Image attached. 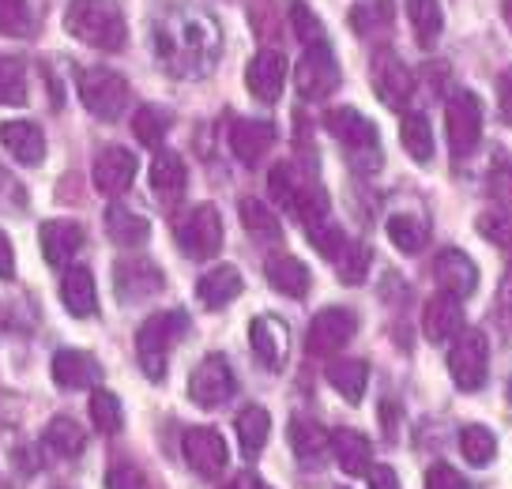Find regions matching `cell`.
Instances as JSON below:
<instances>
[{"label": "cell", "instance_id": "cell-10", "mask_svg": "<svg viewBox=\"0 0 512 489\" xmlns=\"http://www.w3.org/2000/svg\"><path fill=\"white\" fill-rule=\"evenodd\" d=\"M294 83H298V95L302 98H328L339 87V64L332 57L328 42H317V46L305 49V57L298 61V72H294Z\"/></svg>", "mask_w": 512, "mask_h": 489}, {"label": "cell", "instance_id": "cell-11", "mask_svg": "<svg viewBox=\"0 0 512 489\" xmlns=\"http://www.w3.org/2000/svg\"><path fill=\"white\" fill-rule=\"evenodd\" d=\"M373 91H377V98H381L384 106L403 110L411 102V91H415V76H411V68L396 53L384 49V53L373 57Z\"/></svg>", "mask_w": 512, "mask_h": 489}, {"label": "cell", "instance_id": "cell-14", "mask_svg": "<svg viewBox=\"0 0 512 489\" xmlns=\"http://www.w3.org/2000/svg\"><path fill=\"white\" fill-rule=\"evenodd\" d=\"M433 279L437 286L452 294V298H471L475 290H479V268H475V260L460 249H445V253H437L433 260Z\"/></svg>", "mask_w": 512, "mask_h": 489}, {"label": "cell", "instance_id": "cell-4", "mask_svg": "<svg viewBox=\"0 0 512 489\" xmlns=\"http://www.w3.org/2000/svg\"><path fill=\"white\" fill-rule=\"evenodd\" d=\"M80 102L87 113H95L98 121H117L132 102L125 76H117L110 68H83L80 72Z\"/></svg>", "mask_w": 512, "mask_h": 489}, {"label": "cell", "instance_id": "cell-15", "mask_svg": "<svg viewBox=\"0 0 512 489\" xmlns=\"http://www.w3.org/2000/svg\"><path fill=\"white\" fill-rule=\"evenodd\" d=\"M283 83H287V61L283 53L275 49H260L249 68H245V87L256 102H279L283 95Z\"/></svg>", "mask_w": 512, "mask_h": 489}, {"label": "cell", "instance_id": "cell-23", "mask_svg": "<svg viewBox=\"0 0 512 489\" xmlns=\"http://www.w3.org/2000/svg\"><path fill=\"white\" fill-rule=\"evenodd\" d=\"M272 143H275V128L268 121H234V128H230V151L245 166H256L260 158L268 155Z\"/></svg>", "mask_w": 512, "mask_h": 489}, {"label": "cell", "instance_id": "cell-26", "mask_svg": "<svg viewBox=\"0 0 512 489\" xmlns=\"http://www.w3.org/2000/svg\"><path fill=\"white\" fill-rule=\"evenodd\" d=\"M61 301L72 316H95L98 309V290H95V275L87 268H68L61 279Z\"/></svg>", "mask_w": 512, "mask_h": 489}, {"label": "cell", "instance_id": "cell-8", "mask_svg": "<svg viewBox=\"0 0 512 489\" xmlns=\"http://www.w3.org/2000/svg\"><path fill=\"white\" fill-rule=\"evenodd\" d=\"M234 392H238V380H234V369H230V362H226L223 354H208L204 362L192 369L189 395L196 407H204V411L223 407Z\"/></svg>", "mask_w": 512, "mask_h": 489}, {"label": "cell", "instance_id": "cell-16", "mask_svg": "<svg viewBox=\"0 0 512 489\" xmlns=\"http://www.w3.org/2000/svg\"><path fill=\"white\" fill-rule=\"evenodd\" d=\"M91 177H95V189L102 196H121L136 181V155L125 147H106V151H98Z\"/></svg>", "mask_w": 512, "mask_h": 489}, {"label": "cell", "instance_id": "cell-41", "mask_svg": "<svg viewBox=\"0 0 512 489\" xmlns=\"http://www.w3.org/2000/svg\"><path fill=\"white\" fill-rule=\"evenodd\" d=\"M166 125H170V117L155 106H140L136 117H132V132H136V140L144 143V147H159L162 136H166Z\"/></svg>", "mask_w": 512, "mask_h": 489}, {"label": "cell", "instance_id": "cell-29", "mask_svg": "<svg viewBox=\"0 0 512 489\" xmlns=\"http://www.w3.org/2000/svg\"><path fill=\"white\" fill-rule=\"evenodd\" d=\"M106 234H110V241H117V245L136 249V245L147 241L151 226H147L144 215H136V211H128V207H121V204H110L106 207Z\"/></svg>", "mask_w": 512, "mask_h": 489}, {"label": "cell", "instance_id": "cell-43", "mask_svg": "<svg viewBox=\"0 0 512 489\" xmlns=\"http://www.w3.org/2000/svg\"><path fill=\"white\" fill-rule=\"evenodd\" d=\"M290 27H294L298 42H305V46L324 42V27H320V19L309 12V4H302V0H294V4H290Z\"/></svg>", "mask_w": 512, "mask_h": 489}, {"label": "cell", "instance_id": "cell-35", "mask_svg": "<svg viewBox=\"0 0 512 489\" xmlns=\"http://www.w3.org/2000/svg\"><path fill=\"white\" fill-rule=\"evenodd\" d=\"M46 444L53 448V452H61V456H80L83 444H87V433H83V426L76 422V418H53L46 426Z\"/></svg>", "mask_w": 512, "mask_h": 489}, {"label": "cell", "instance_id": "cell-5", "mask_svg": "<svg viewBox=\"0 0 512 489\" xmlns=\"http://www.w3.org/2000/svg\"><path fill=\"white\" fill-rule=\"evenodd\" d=\"M445 132L452 158H467L482 140V106L471 91H456L445 106Z\"/></svg>", "mask_w": 512, "mask_h": 489}, {"label": "cell", "instance_id": "cell-44", "mask_svg": "<svg viewBox=\"0 0 512 489\" xmlns=\"http://www.w3.org/2000/svg\"><path fill=\"white\" fill-rule=\"evenodd\" d=\"M369 264H373V253H369L366 245H354V249H347V253L339 256V279L347 286L366 283Z\"/></svg>", "mask_w": 512, "mask_h": 489}, {"label": "cell", "instance_id": "cell-42", "mask_svg": "<svg viewBox=\"0 0 512 489\" xmlns=\"http://www.w3.org/2000/svg\"><path fill=\"white\" fill-rule=\"evenodd\" d=\"M309 241H313V249H317L324 260H339V256L351 249V245H347V234H343L339 226H332V222L309 226Z\"/></svg>", "mask_w": 512, "mask_h": 489}, {"label": "cell", "instance_id": "cell-25", "mask_svg": "<svg viewBox=\"0 0 512 489\" xmlns=\"http://www.w3.org/2000/svg\"><path fill=\"white\" fill-rule=\"evenodd\" d=\"M189 185V170H185V162L177 151H159L155 162H151V189L159 196L162 204H174L181 200V192Z\"/></svg>", "mask_w": 512, "mask_h": 489}, {"label": "cell", "instance_id": "cell-47", "mask_svg": "<svg viewBox=\"0 0 512 489\" xmlns=\"http://www.w3.org/2000/svg\"><path fill=\"white\" fill-rule=\"evenodd\" d=\"M426 489H471V486H467V478L456 467L433 463L430 471H426Z\"/></svg>", "mask_w": 512, "mask_h": 489}, {"label": "cell", "instance_id": "cell-17", "mask_svg": "<svg viewBox=\"0 0 512 489\" xmlns=\"http://www.w3.org/2000/svg\"><path fill=\"white\" fill-rule=\"evenodd\" d=\"M162 271L151 260H121L113 271V286H117V298L121 301H144L151 294L162 290Z\"/></svg>", "mask_w": 512, "mask_h": 489}, {"label": "cell", "instance_id": "cell-13", "mask_svg": "<svg viewBox=\"0 0 512 489\" xmlns=\"http://www.w3.org/2000/svg\"><path fill=\"white\" fill-rule=\"evenodd\" d=\"M181 452H185V463H189L196 474L204 478H219L226 471V441L215 433V429H189L185 441H181Z\"/></svg>", "mask_w": 512, "mask_h": 489}, {"label": "cell", "instance_id": "cell-32", "mask_svg": "<svg viewBox=\"0 0 512 489\" xmlns=\"http://www.w3.org/2000/svg\"><path fill=\"white\" fill-rule=\"evenodd\" d=\"M328 384H332L347 403H362L366 384H369L366 362H354V358H347V362H332L328 365Z\"/></svg>", "mask_w": 512, "mask_h": 489}, {"label": "cell", "instance_id": "cell-53", "mask_svg": "<svg viewBox=\"0 0 512 489\" xmlns=\"http://www.w3.org/2000/svg\"><path fill=\"white\" fill-rule=\"evenodd\" d=\"M16 275V253H12V241L0 230V279H12Z\"/></svg>", "mask_w": 512, "mask_h": 489}, {"label": "cell", "instance_id": "cell-49", "mask_svg": "<svg viewBox=\"0 0 512 489\" xmlns=\"http://www.w3.org/2000/svg\"><path fill=\"white\" fill-rule=\"evenodd\" d=\"M486 189L497 204H512V166H494L486 177Z\"/></svg>", "mask_w": 512, "mask_h": 489}, {"label": "cell", "instance_id": "cell-24", "mask_svg": "<svg viewBox=\"0 0 512 489\" xmlns=\"http://www.w3.org/2000/svg\"><path fill=\"white\" fill-rule=\"evenodd\" d=\"M332 452L347 478H362L373 471V444L358 429H336L332 433Z\"/></svg>", "mask_w": 512, "mask_h": 489}, {"label": "cell", "instance_id": "cell-7", "mask_svg": "<svg viewBox=\"0 0 512 489\" xmlns=\"http://www.w3.org/2000/svg\"><path fill=\"white\" fill-rule=\"evenodd\" d=\"M448 373L456 380V388L479 392L490 373V343L482 332H460V339L448 350Z\"/></svg>", "mask_w": 512, "mask_h": 489}, {"label": "cell", "instance_id": "cell-48", "mask_svg": "<svg viewBox=\"0 0 512 489\" xmlns=\"http://www.w3.org/2000/svg\"><path fill=\"white\" fill-rule=\"evenodd\" d=\"M479 230L490 241H497L501 249H512V219H505V215H482Z\"/></svg>", "mask_w": 512, "mask_h": 489}, {"label": "cell", "instance_id": "cell-39", "mask_svg": "<svg viewBox=\"0 0 512 489\" xmlns=\"http://www.w3.org/2000/svg\"><path fill=\"white\" fill-rule=\"evenodd\" d=\"M241 222H245V230L253 237H260V241H279L283 237V226H279V219H275L268 207L260 204V200H241Z\"/></svg>", "mask_w": 512, "mask_h": 489}, {"label": "cell", "instance_id": "cell-45", "mask_svg": "<svg viewBox=\"0 0 512 489\" xmlns=\"http://www.w3.org/2000/svg\"><path fill=\"white\" fill-rule=\"evenodd\" d=\"M268 189H272V200L279 207H290L294 211V200H298V185H294V166H287V162H279L272 170V177H268Z\"/></svg>", "mask_w": 512, "mask_h": 489}, {"label": "cell", "instance_id": "cell-27", "mask_svg": "<svg viewBox=\"0 0 512 489\" xmlns=\"http://www.w3.org/2000/svg\"><path fill=\"white\" fill-rule=\"evenodd\" d=\"M241 271L230 268V264H223V268H211L200 283H196V298H200V305H208V309H223V305H230V301L241 294Z\"/></svg>", "mask_w": 512, "mask_h": 489}, {"label": "cell", "instance_id": "cell-9", "mask_svg": "<svg viewBox=\"0 0 512 489\" xmlns=\"http://www.w3.org/2000/svg\"><path fill=\"white\" fill-rule=\"evenodd\" d=\"M354 328H358V320H354L351 309H339V305L320 309L313 316V324H309V332H305V350L317 354V358L339 354L354 339Z\"/></svg>", "mask_w": 512, "mask_h": 489}, {"label": "cell", "instance_id": "cell-50", "mask_svg": "<svg viewBox=\"0 0 512 489\" xmlns=\"http://www.w3.org/2000/svg\"><path fill=\"white\" fill-rule=\"evenodd\" d=\"M106 489H151V486H147V478L136 467H113L106 474Z\"/></svg>", "mask_w": 512, "mask_h": 489}, {"label": "cell", "instance_id": "cell-12", "mask_svg": "<svg viewBox=\"0 0 512 489\" xmlns=\"http://www.w3.org/2000/svg\"><path fill=\"white\" fill-rule=\"evenodd\" d=\"M324 128L336 136L343 147H351V151H366L369 158H381V147H377V128L369 121L366 113L351 110V106H339L324 117Z\"/></svg>", "mask_w": 512, "mask_h": 489}, {"label": "cell", "instance_id": "cell-51", "mask_svg": "<svg viewBox=\"0 0 512 489\" xmlns=\"http://www.w3.org/2000/svg\"><path fill=\"white\" fill-rule=\"evenodd\" d=\"M497 110L505 117V125H512V68L497 79Z\"/></svg>", "mask_w": 512, "mask_h": 489}, {"label": "cell", "instance_id": "cell-38", "mask_svg": "<svg viewBox=\"0 0 512 489\" xmlns=\"http://www.w3.org/2000/svg\"><path fill=\"white\" fill-rule=\"evenodd\" d=\"M91 422H95V429L98 433H106V437L121 433V426H125L121 399H117L113 392H106V388H98V392L91 395Z\"/></svg>", "mask_w": 512, "mask_h": 489}, {"label": "cell", "instance_id": "cell-40", "mask_svg": "<svg viewBox=\"0 0 512 489\" xmlns=\"http://www.w3.org/2000/svg\"><path fill=\"white\" fill-rule=\"evenodd\" d=\"M27 102V76L23 64L0 57V106H23Z\"/></svg>", "mask_w": 512, "mask_h": 489}, {"label": "cell", "instance_id": "cell-36", "mask_svg": "<svg viewBox=\"0 0 512 489\" xmlns=\"http://www.w3.org/2000/svg\"><path fill=\"white\" fill-rule=\"evenodd\" d=\"M460 452L471 467H486L497 456V437L486 426H464L460 429Z\"/></svg>", "mask_w": 512, "mask_h": 489}, {"label": "cell", "instance_id": "cell-22", "mask_svg": "<svg viewBox=\"0 0 512 489\" xmlns=\"http://www.w3.org/2000/svg\"><path fill=\"white\" fill-rule=\"evenodd\" d=\"M249 343H253L256 362L264 369H283L287 358V328L275 320V316H256L249 324Z\"/></svg>", "mask_w": 512, "mask_h": 489}, {"label": "cell", "instance_id": "cell-37", "mask_svg": "<svg viewBox=\"0 0 512 489\" xmlns=\"http://www.w3.org/2000/svg\"><path fill=\"white\" fill-rule=\"evenodd\" d=\"M290 444H294V452L302 459H313V456H320L324 448H332V437H328L313 418H294V422H290Z\"/></svg>", "mask_w": 512, "mask_h": 489}, {"label": "cell", "instance_id": "cell-18", "mask_svg": "<svg viewBox=\"0 0 512 489\" xmlns=\"http://www.w3.org/2000/svg\"><path fill=\"white\" fill-rule=\"evenodd\" d=\"M422 332L430 343H448L452 335L464 332V309H460V298H452V294H433L426 301V309H422Z\"/></svg>", "mask_w": 512, "mask_h": 489}, {"label": "cell", "instance_id": "cell-20", "mask_svg": "<svg viewBox=\"0 0 512 489\" xmlns=\"http://www.w3.org/2000/svg\"><path fill=\"white\" fill-rule=\"evenodd\" d=\"M0 143L23 166H38L46 158V136L34 121H4L0 125Z\"/></svg>", "mask_w": 512, "mask_h": 489}, {"label": "cell", "instance_id": "cell-46", "mask_svg": "<svg viewBox=\"0 0 512 489\" xmlns=\"http://www.w3.org/2000/svg\"><path fill=\"white\" fill-rule=\"evenodd\" d=\"M0 34H31L27 0H0Z\"/></svg>", "mask_w": 512, "mask_h": 489}, {"label": "cell", "instance_id": "cell-19", "mask_svg": "<svg viewBox=\"0 0 512 489\" xmlns=\"http://www.w3.org/2000/svg\"><path fill=\"white\" fill-rule=\"evenodd\" d=\"M38 241H42L46 264L64 268V264L83 249V226L80 222H68V219H49V222H42Z\"/></svg>", "mask_w": 512, "mask_h": 489}, {"label": "cell", "instance_id": "cell-52", "mask_svg": "<svg viewBox=\"0 0 512 489\" xmlns=\"http://www.w3.org/2000/svg\"><path fill=\"white\" fill-rule=\"evenodd\" d=\"M369 489H400V474L381 463V467L369 471Z\"/></svg>", "mask_w": 512, "mask_h": 489}, {"label": "cell", "instance_id": "cell-21", "mask_svg": "<svg viewBox=\"0 0 512 489\" xmlns=\"http://www.w3.org/2000/svg\"><path fill=\"white\" fill-rule=\"evenodd\" d=\"M98 377H102V369L91 354H83V350H57L53 354V380L64 392H83V388L98 384Z\"/></svg>", "mask_w": 512, "mask_h": 489}, {"label": "cell", "instance_id": "cell-6", "mask_svg": "<svg viewBox=\"0 0 512 489\" xmlns=\"http://www.w3.org/2000/svg\"><path fill=\"white\" fill-rule=\"evenodd\" d=\"M177 245L181 253L192 256V260H211V256L223 249V222H219V211L211 204H196L177 222Z\"/></svg>", "mask_w": 512, "mask_h": 489}, {"label": "cell", "instance_id": "cell-55", "mask_svg": "<svg viewBox=\"0 0 512 489\" xmlns=\"http://www.w3.org/2000/svg\"><path fill=\"white\" fill-rule=\"evenodd\" d=\"M509 403H512V380H509Z\"/></svg>", "mask_w": 512, "mask_h": 489}, {"label": "cell", "instance_id": "cell-1", "mask_svg": "<svg viewBox=\"0 0 512 489\" xmlns=\"http://www.w3.org/2000/svg\"><path fill=\"white\" fill-rule=\"evenodd\" d=\"M155 49L177 76H200L219 53V31L204 12H166L155 19Z\"/></svg>", "mask_w": 512, "mask_h": 489}, {"label": "cell", "instance_id": "cell-30", "mask_svg": "<svg viewBox=\"0 0 512 489\" xmlns=\"http://www.w3.org/2000/svg\"><path fill=\"white\" fill-rule=\"evenodd\" d=\"M268 433H272V414L264 411V407H249V411L238 414V444L245 459H256L264 452Z\"/></svg>", "mask_w": 512, "mask_h": 489}, {"label": "cell", "instance_id": "cell-28", "mask_svg": "<svg viewBox=\"0 0 512 489\" xmlns=\"http://www.w3.org/2000/svg\"><path fill=\"white\" fill-rule=\"evenodd\" d=\"M268 283L287 294V298H305L309 294V268H305L298 256H272L268 260Z\"/></svg>", "mask_w": 512, "mask_h": 489}, {"label": "cell", "instance_id": "cell-54", "mask_svg": "<svg viewBox=\"0 0 512 489\" xmlns=\"http://www.w3.org/2000/svg\"><path fill=\"white\" fill-rule=\"evenodd\" d=\"M501 12H505V23H509V31H512V0H501Z\"/></svg>", "mask_w": 512, "mask_h": 489}, {"label": "cell", "instance_id": "cell-3", "mask_svg": "<svg viewBox=\"0 0 512 489\" xmlns=\"http://www.w3.org/2000/svg\"><path fill=\"white\" fill-rule=\"evenodd\" d=\"M189 332V316L185 313H155L147 316L136 332V358H140V369L147 373V380H162L166 377V358H170V347H174L181 335Z\"/></svg>", "mask_w": 512, "mask_h": 489}, {"label": "cell", "instance_id": "cell-33", "mask_svg": "<svg viewBox=\"0 0 512 489\" xmlns=\"http://www.w3.org/2000/svg\"><path fill=\"white\" fill-rule=\"evenodd\" d=\"M388 237H392V245H396L400 253L415 256L426 249L430 230H426V222L415 219V215H392V219H388Z\"/></svg>", "mask_w": 512, "mask_h": 489}, {"label": "cell", "instance_id": "cell-34", "mask_svg": "<svg viewBox=\"0 0 512 489\" xmlns=\"http://www.w3.org/2000/svg\"><path fill=\"white\" fill-rule=\"evenodd\" d=\"M400 140H403V151L415 158V162H430L433 158V132H430V121L422 113H407L403 117Z\"/></svg>", "mask_w": 512, "mask_h": 489}, {"label": "cell", "instance_id": "cell-31", "mask_svg": "<svg viewBox=\"0 0 512 489\" xmlns=\"http://www.w3.org/2000/svg\"><path fill=\"white\" fill-rule=\"evenodd\" d=\"M403 12H407V19H411L418 42H422V46H433L437 34H441V27H445L441 0H403Z\"/></svg>", "mask_w": 512, "mask_h": 489}, {"label": "cell", "instance_id": "cell-2", "mask_svg": "<svg viewBox=\"0 0 512 489\" xmlns=\"http://www.w3.org/2000/svg\"><path fill=\"white\" fill-rule=\"evenodd\" d=\"M64 31L72 34L76 42H83V46L106 49V53H117L128 42L125 16L113 4H106V0H68Z\"/></svg>", "mask_w": 512, "mask_h": 489}]
</instances>
